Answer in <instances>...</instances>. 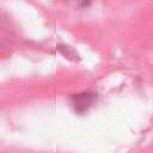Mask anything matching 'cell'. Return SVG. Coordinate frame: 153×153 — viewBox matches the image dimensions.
I'll list each match as a JSON object with an SVG mask.
<instances>
[{"label": "cell", "mask_w": 153, "mask_h": 153, "mask_svg": "<svg viewBox=\"0 0 153 153\" xmlns=\"http://www.w3.org/2000/svg\"><path fill=\"white\" fill-rule=\"evenodd\" d=\"M92 100H93L92 94H86V93L85 94H78L75 97V108H79V106L85 108V105L86 106L90 105Z\"/></svg>", "instance_id": "6da1fadb"}]
</instances>
